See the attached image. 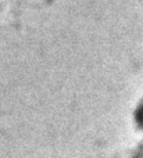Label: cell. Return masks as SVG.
<instances>
[{
	"label": "cell",
	"instance_id": "cell-1",
	"mask_svg": "<svg viewBox=\"0 0 143 158\" xmlns=\"http://www.w3.org/2000/svg\"><path fill=\"white\" fill-rule=\"evenodd\" d=\"M141 119L143 121V107H142V110H141Z\"/></svg>",
	"mask_w": 143,
	"mask_h": 158
}]
</instances>
